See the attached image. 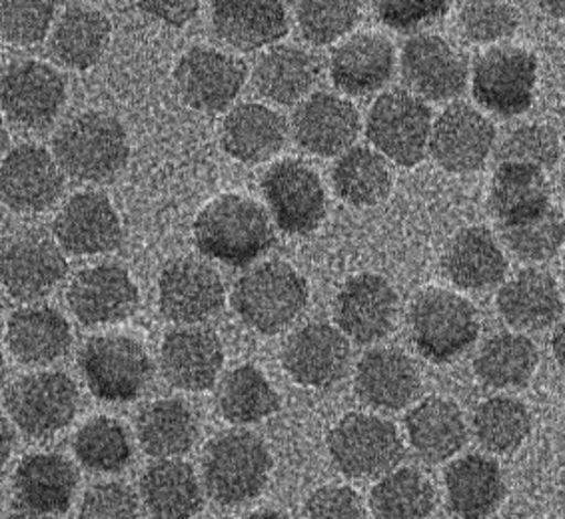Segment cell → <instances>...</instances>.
<instances>
[{
	"mask_svg": "<svg viewBox=\"0 0 565 519\" xmlns=\"http://www.w3.org/2000/svg\"><path fill=\"white\" fill-rule=\"evenodd\" d=\"M194 240L209 258L242 268L273 248L276 236L258 202L241 194H224L200 210Z\"/></svg>",
	"mask_w": 565,
	"mask_h": 519,
	"instance_id": "cell-1",
	"label": "cell"
},
{
	"mask_svg": "<svg viewBox=\"0 0 565 519\" xmlns=\"http://www.w3.org/2000/svg\"><path fill=\"white\" fill-rule=\"evenodd\" d=\"M53 146L58 168L81 182L110 180L128 160L125 128L103 113L74 116L56 133Z\"/></svg>",
	"mask_w": 565,
	"mask_h": 519,
	"instance_id": "cell-2",
	"label": "cell"
},
{
	"mask_svg": "<svg viewBox=\"0 0 565 519\" xmlns=\"http://www.w3.org/2000/svg\"><path fill=\"white\" fill-rule=\"evenodd\" d=\"M308 301V284L284 262H264L234 286L232 306L256 332L276 333L298 318Z\"/></svg>",
	"mask_w": 565,
	"mask_h": 519,
	"instance_id": "cell-3",
	"label": "cell"
},
{
	"mask_svg": "<svg viewBox=\"0 0 565 519\" xmlns=\"http://www.w3.org/2000/svg\"><path fill=\"white\" fill-rule=\"evenodd\" d=\"M202 469L210 498L222 506H238L263 491L273 457L256 434L228 432L210 442Z\"/></svg>",
	"mask_w": 565,
	"mask_h": 519,
	"instance_id": "cell-4",
	"label": "cell"
},
{
	"mask_svg": "<svg viewBox=\"0 0 565 519\" xmlns=\"http://www.w3.org/2000/svg\"><path fill=\"white\" fill-rule=\"evenodd\" d=\"M78 366L90 392L105 402H132L152 380L147 350L128 336H96L84 343Z\"/></svg>",
	"mask_w": 565,
	"mask_h": 519,
	"instance_id": "cell-5",
	"label": "cell"
},
{
	"mask_svg": "<svg viewBox=\"0 0 565 519\" xmlns=\"http://www.w3.org/2000/svg\"><path fill=\"white\" fill-rule=\"evenodd\" d=\"M412 338L418 352L431 362L446 363L478 338V318L470 301L448 290L419 294L412 311Z\"/></svg>",
	"mask_w": 565,
	"mask_h": 519,
	"instance_id": "cell-6",
	"label": "cell"
},
{
	"mask_svg": "<svg viewBox=\"0 0 565 519\" xmlns=\"http://www.w3.org/2000/svg\"><path fill=\"white\" fill-rule=\"evenodd\" d=\"M14 426L24 436H54L68 426L78 410V388L64 372L22 375L4 394Z\"/></svg>",
	"mask_w": 565,
	"mask_h": 519,
	"instance_id": "cell-7",
	"label": "cell"
},
{
	"mask_svg": "<svg viewBox=\"0 0 565 519\" xmlns=\"http://www.w3.org/2000/svg\"><path fill=\"white\" fill-rule=\"evenodd\" d=\"M328 447L335 466L348 478L384 476L404 457L398 430L376 415H345L330 432Z\"/></svg>",
	"mask_w": 565,
	"mask_h": 519,
	"instance_id": "cell-8",
	"label": "cell"
},
{
	"mask_svg": "<svg viewBox=\"0 0 565 519\" xmlns=\"http://www.w3.org/2000/svg\"><path fill=\"white\" fill-rule=\"evenodd\" d=\"M431 110L402 88L377 98L367 115L366 135L382 155L399 167H416L428 150Z\"/></svg>",
	"mask_w": 565,
	"mask_h": 519,
	"instance_id": "cell-9",
	"label": "cell"
},
{
	"mask_svg": "<svg viewBox=\"0 0 565 519\" xmlns=\"http://www.w3.org/2000/svg\"><path fill=\"white\" fill-rule=\"evenodd\" d=\"M537 61L532 52L518 46H495L473 63V96L495 115L525 113L535 96Z\"/></svg>",
	"mask_w": 565,
	"mask_h": 519,
	"instance_id": "cell-10",
	"label": "cell"
},
{
	"mask_svg": "<svg viewBox=\"0 0 565 519\" xmlns=\"http://www.w3.org/2000/svg\"><path fill=\"white\" fill-rule=\"evenodd\" d=\"M66 100L63 76L39 61L12 63L0 76V108L12 125L41 130L53 125Z\"/></svg>",
	"mask_w": 565,
	"mask_h": 519,
	"instance_id": "cell-11",
	"label": "cell"
},
{
	"mask_svg": "<svg viewBox=\"0 0 565 519\" xmlns=\"http://www.w3.org/2000/svg\"><path fill=\"white\" fill-rule=\"evenodd\" d=\"M263 190L278 229L286 234H310L324 220V187L300 160H282L268 168Z\"/></svg>",
	"mask_w": 565,
	"mask_h": 519,
	"instance_id": "cell-12",
	"label": "cell"
},
{
	"mask_svg": "<svg viewBox=\"0 0 565 519\" xmlns=\"http://www.w3.org/2000/svg\"><path fill=\"white\" fill-rule=\"evenodd\" d=\"M226 300L218 272L192 258L170 262L158 280L160 311L170 322H206Z\"/></svg>",
	"mask_w": 565,
	"mask_h": 519,
	"instance_id": "cell-13",
	"label": "cell"
},
{
	"mask_svg": "<svg viewBox=\"0 0 565 519\" xmlns=\"http://www.w3.org/2000/svg\"><path fill=\"white\" fill-rule=\"evenodd\" d=\"M66 260L53 240L22 234L0 246V280L14 300H39L66 276Z\"/></svg>",
	"mask_w": 565,
	"mask_h": 519,
	"instance_id": "cell-14",
	"label": "cell"
},
{
	"mask_svg": "<svg viewBox=\"0 0 565 519\" xmlns=\"http://www.w3.org/2000/svg\"><path fill=\"white\" fill-rule=\"evenodd\" d=\"M63 188V170L41 146H17L0 165V200L14 212H42L53 206Z\"/></svg>",
	"mask_w": 565,
	"mask_h": 519,
	"instance_id": "cell-15",
	"label": "cell"
},
{
	"mask_svg": "<svg viewBox=\"0 0 565 519\" xmlns=\"http://www.w3.org/2000/svg\"><path fill=\"white\" fill-rule=\"evenodd\" d=\"M174 81L180 96L192 108L221 113L241 94L246 83V66L236 56L196 46L180 59Z\"/></svg>",
	"mask_w": 565,
	"mask_h": 519,
	"instance_id": "cell-16",
	"label": "cell"
},
{
	"mask_svg": "<svg viewBox=\"0 0 565 519\" xmlns=\"http://www.w3.org/2000/svg\"><path fill=\"white\" fill-rule=\"evenodd\" d=\"M78 488V472L61 454H31L24 457L12 478L19 511L34 519L63 516Z\"/></svg>",
	"mask_w": 565,
	"mask_h": 519,
	"instance_id": "cell-17",
	"label": "cell"
},
{
	"mask_svg": "<svg viewBox=\"0 0 565 519\" xmlns=\"http://www.w3.org/2000/svg\"><path fill=\"white\" fill-rule=\"evenodd\" d=\"M495 128L473 106H448L429 133L428 148L434 160L450 172H471L482 167L492 152Z\"/></svg>",
	"mask_w": 565,
	"mask_h": 519,
	"instance_id": "cell-18",
	"label": "cell"
},
{
	"mask_svg": "<svg viewBox=\"0 0 565 519\" xmlns=\"http://www.w3.org/2000/svg\"><path fill=\"white\" fill-rule=\"evenodd\" d=\"M66 301L84 326L122 322L138 308L140 294L130 274L118 264H100L74 276Z\"/></svg>",
	"mask_w": 565,
	"mask_h": 519,
	"instance_id": "cell-19",
	"label": "cell"
},
{
	"mask_svg": "<svg viewBox=\"0 0 565 519\" xmlns=\"http://www.w3.org/2000/svg\"><path fill=\"white\" fill-rule=\"evenodd\" d=\"M335 322L358 343L382 340L392 330L398 296L377 274H360L345 282L335 298Z\"/></svg>",
	"mask_w": 565,
	"mask_h": 519,
	"instance_id": "cell-20",
	"label": "cell"
},
{
	"mask_svg": "<svg viewBox=\"0 0 565 519\" xmlns=\"http://www.w3.org/2000/svg\"><path fill=\"white\" fill-rule=\"evenodd\" d=\"M402 76L419 96L450 100L466 88L468 64L441 36L418 34L402 51Z\"/></svg>",
	"mask_w": 565,
	"mask_h": 519,
	"instance_id": "cell-21",
	"label": "cell"
},
{
	"mask_svg": "<svg viewBox=\"0 0 565 519\" xmlns=\"http://www.w3.org/2000/svg\"><path fill=\"white\" fill-rule=\"evenodd\" d=\"M350 362V343L328 324L303 326L284 346L282 363L294 382L310 388L335 384Z\"/></svg>",
	"mask_w": 565,
	"mask_h": 519,
	"instance_id": "cell-22",
	"label": "cell"
},
{
	"mask_svg": "<svg viewBox=\"0 0 565 519\" xmlns=\"http://www.w3.org/2000/svg\"><path fill=\"white\" fill-rule=\"evenodd\" d=\"M54 234L71 254H103L118 248L122 224L108 198L98 192H81L58 212Z\"/></svg>",
	"mask_w": 565,
	"mask_h": 519,
	"instance_id": "cell-23",
	"label": "cell"
},
{
	"mask_svg": "<svg viewBox=\"0 0 565 519\" xmlns=\"http://www.w3.org/2000/svg\"><path fill=\"white\" fill-rule=\"evenodd\" d=\"M162 374L186 392L210 390L221 374L224 348L206 328H180L167 333L160 350Z\"/></svg>",
	"mask_w": 565,
	"mask_h": 519,
	"instance_id": "cell-24",
	"label": "cell"
},
{
	"mask_svg": "<svg viewBox=\"0 0 565 519\" xmlns=\"http://www.w3.org/2000/svg\"><path fill=\"white\" fill-rule=\"evenodd\" d=\"M360 116L354 104L335 94L316 93L294 115V136L303 150L335 156L354 145Z\"/></svg>",
	"mask_w": 565,
	"mask_h": 519,
	"instance_id": "cell-25",
	"label": "cell"
},
{
	"mask_svg": "<svg viewBox=\"0 0 565 519\" xmlns=\"http://www.w3.org/2000/svg\"><path fill=\"white\" fill-rule=\"evenodd\" d=\"M396 52L382 34L362 32L342 42L330 61L332 81L340 91L354 96L376 93L392 78Z\"/></svg>",
	"mask_w": 565,
	"mask_h": 519,
	"instance_id": "cell-26",
	"label": "cell"
},
{
	"mask_svg": "<svg viewBox=\"0 0 565 519\" xmlns=\"http://www.w3.org/2000/svg\"><path fill=\"white\" fill-rule=\"evenodd\" d=\"M288 126L266 104H241L222 123L224 150L244 165H260L282 150Z\"/></svg>",
	"mask_w": 565,
	"mask_h": 519,
	"instance_id": "cell-27",
	"label": "cell"
},
{
	"mask_svg": "<svg viewBox=\"0 0 565 519\" xmlns=\"http://www.w3.org/2000/svg\"><path fill=\"white\" fill-rule=\"evenodd\" d=\"M419 374L414 362L398 350L377 348L367 352L356 372V392L380 410H402L418 395Z\"/></svg>",
	"mask_w": 565,
	"mask_h": 519,
	"instance_id": "cell-28",
	"label": "cell"
},
{
	"mask_svg": "<svg viewBox=\"0 0 565 519\" xmlns=\"http://www.w3.org/2000/svg\"><path fill=\"white\" fill-rule=\"evenodd\" d=\"M73 342L71 326L51 306L19 308L9 318L7 343L12 356L29 366L53 363L68 352Z\"/></svg>",
	"mask_w": 565,
	"mask_h": 519,
	"instance_id": "cell-29",
	"label": "cell"
},
{
	"mask_svg": "<svg viewBox=\"0 0 565 519\" xmlns=\"http://www.w3.org/2000/svg\"><path fill=\"white\" fill-rule=\"evenodd\" d=\"M441 266L463 290H486L502 282L508 262L490 230L471 226L458 232L446 246Z\"/></svg>",
	"mask_w": 565,
	"mask_h": 519,
	"instance_id": "cell-30",
	"label": "cell"
},
{
	"mask_svg": "<svg viewBox=\"0 0 565 519\" xmlns=\"http://www.w3.org/2000/svg\"><path fill=\"white\" fill-rule=\"evenodd\" d=\"M140 498L152 519H192L202 509L194 467L182 459H160L140 478Z\"/></svg>",
	"mask_w": 565,
	"mask_h": 519,
	"instance_id": "cell-31",
	"label": "cell"
},
{
	"mask_svg": "<svg viewBox=\"0 0 565 519\" xmlns=\"http://www.w3.org/2000/svg\"><path fill=\"white\" fill-rule=\"evenodd\" d=\"M212 9L214 31L238 51H258L288 32L286 11L278 2L218 0Z\"/></svg>",
	"mask_w": 565,
	"mask_h": 519,
	"instance_id": "cell-32",
	"label": "cell"
},
{
	"mask_svg": "<svg viewBox=\"0 0 565 519\" xmlns=\"http://www.w3.org/2000/svg\"><path fill=\"white\" fill-rule=\"evenodd\" d=\"M450 508L461 519L492 516L505 498L502 469L490 457H460L446 469Z\"/></svg>",
	"mask_w": 565,
	"mask_h": 519,
	"instance_id": "cell-33",
	"label": "cell"
},
{
	"mask_svg": "<svg viewBox=\"0 0 565 519\" xmlns=\"http://www.w3.org/2000/svg\"><path fill=\"white\" fill-rule=\"evenodd\" d=\"M498 310L518 330H544L559 318L562 296L550 274L530 268L503 284Z\"/></svg>",
	"mask_w": 565,
	"mask_h": 519,
	"instance_id": "cell-34",
	"label": "cell"
},
{
	"mask_svg": "<svg viewBox=\"0 0 565 519\" xmlns=\"http://www.w3.org/2000/svg\"><path fill=\"white\" fill-rule=\"evenodd\" d=\"M409 444L429 464L456 456L468 439L460 407L444 398H426L406 417Z\"/></svg>",
	"mask_w": 565,
	"mask_h": 519,
	"instance_id": "cell-35",
	"label": "cell"
},
{
	"mask_svg": "<svg viewBox=\"0 0 565 519\" xmlns=\"http://www.w3.org/2000/svg\"><path fill=\"white\" fill-rule=\"evenodd\" d=\"M252 78L264 98L288 106L315 88L320 78V63L310 52L280 44L256 63Z\"/></svg>",
	"mask_w": 565,
	"mask_h": 519,
	"instance_id": "cell-36",
	"label": "cell"
},
{
	"mask_svg": "<svg viewBox=\"0 0 565 519\" xmlns=\"http://www.w3.org/2000/svg\"><path fill=\"white\" fill-rule=\"evenodd\" d=\"M490 208L500 226L544 214L552 208L544 172L525 165H500L493 174Z\"/></svg>",
	"mask_w": 565,
	"mask_h": 519,
	"instance_id": "cell-37",
	"label": "cell"
},
{
	"mask_svg": "<svg viewBox=\"0 0 565 519\" xmlns=\"http://www.w3.org/2000/svg\"><path fill=\"white\" fill-rule=\"evenodd\" d=\"M110 41V22L105 14L86 7H71L56 22L49 49L56 63L74 71L95 66Z\"/></svg>",
	"mask_w": 565,
	"mask_h": 519,
	"instance_id": "cell-38",
	"label": "cell"
},
{
	"mask_svg": "<svg viewBox=\"0 0 565 519\" xmlns=\"http://www.w3.org/2000/svg\"><path fill=\"white\" fill-rule=\"evenodd\" d=\"M138 442L148 456L174 459L190 452L199 437V424L189 405L174 398L157 400L140 410Z\"/></svg>",
	"mask_w": 565,
	"mask_h": 519,
	"instance_id": "cell-39",
	"label": "cell"
},
{
	"mask_svg": "<svg viewBox=\"0 0 565 519\" xmlns=\"http://www.w3.org/2000/svg\"><path fill=\"white\" fill-rule=\"evenodd\" d=\"M537 360L540 353L530 338L520 333H500L483 343L473 370L486 385L520 388L532 380Z\"/></svg>",
	"mask_w": 565,
	"mask_h": 519,
	"instance_id": "cell-40",
	"label": "cell"
},
{
	"mask_svg": "<svg viewBox=\"0 0 565 519\" xmlns=\"http://www.w3.org/2000/svg\"><path fill=\"white\" fill-rule=\"evenodd\" d=\"M338 197L352 206H372L384 200L392 188L386 158L364 146L350 148L332 170Z\"/></svg>",
	"mask_w": 565,
	"mask_h": 519,
	"instance_id": "cell-41",
	"label": "cell"
},
{
	"mask_svg": "<svg viewBox=\"0 0 565 519\" xmlns=\"http://www.w3.org/2000/svg\"><path fill=\"white\" fill-rule=\"evenodd\" d=\"M216 400L224 420L238 426L256 424L280 407V398L254 366H241L226 375Z\"/></svg>",
	"mask_w": 565,
	"mask_h": 519,
	"instance_id": "cell-42",
	"label": "cell"
},
{
	"mask_svg": "<svg viewBox=\"0 0 565 519\" xmlns=\"http://www.w3.org/2000/svg\"><path fill=\"white\" fill-rule=\"evenodd\" d=\"M370 504L380 519H426L436 506V491L419 472L404 467L376 484Z\"/></svg>",
	"mask_w": 565,
	"mask_h": 519,
	"instance_id": "cell-43",
	"label": "cell"
},
{
	"mask_svg": "<svg viewBox=\"0 0 565 519\" xmlns=\"http://www.w3.org/2000/svg\"><path fill=\"white\" fill-rule=\"evenodd\" d=\"M532 430V415L513 398H492L476 407L473 432L492 454H512Z\"/></svg>",
	"mask_w": 565,
	"mask_h": 519,
	"instance_id": "cell-44",
	"label": "cell"
},
{
	"mask_svg": "<svg viewBox=\"0 0 565 519\" xmlns=\"http://www.w3.org/2000/svg\"><path fill=\"white\" fill-rule=\"evenodd\" d=\"M74 454L96 474H115L128 466L132 447L125 426L113 417H95L74 437Z\"/></svg>",
	"mask_w": 565,
	"mask_h": 519,
	"instance_id": "cell-45",
	"label": "cell"
},
{
	"mask_svg": "<svg viewBox=\"0 0 565 519\" xmlns=\"http://www.w3.org/2000/svg\"><path fill=\"white\" fill-rule=\"evenodd\" d=\"M503 244L512 250L518 258L542 262L557 254L564 242V224L559 212L550 208L535 219L502 226Z\"/></svg>",
	"mask_w": 565,
	"mask_h": 519,
	"instance_id": "cell-46",
	"label": "cell"
},
{
	"mask_svg": "<svg viewBox=\"0 0 565 519\" xmlns=\"http://www.w3.org/2000/svg\"><path fill=\"white\" fill-rule=\"evenodd\" d=\"M298 27L312 44H330L352 31L360 21L358 2H300Z\"/></svg>",
	"mask_w": 565,
	"mask_h": 519,
	"instance_id": "cell-47",
	"label": "cell"
},
{
	"mask_svg": "<svg viewBox=\"0 0 565 519\" xmlns=\"http://www.w3.org/2000/svg\"><path fill=\"white\" fill-rule=\"evenodd\" d=\"M559 158V138L554 128L545 125H525L513 130L503 140L498 152L500 165H525V167H554Z\"/></svg>",
	"mask_w": 565,
	"mask_h": 519,
	"instance_id": "cell-48",
	"label": "cell"
},
{
	"mask_svg": "<svg viewBox=\"0 0 565 519\" xmlns=\"http://www.w3.org/2000/svg\"><path fill=\"white\" fill-rule=\"evenodd\" d=\"M53 2H0V39L14 46L44 41L54 21Z\"/></svg>",
	"mask_w": 565,
	"mask_h": 519,
	"instance_id": "cell-49",
	"label": "cell"
},
{
	"mask_svg": "<svg viewBox=\"0 0 565 519\" xmlns=\"http://www.w3.org/2000/svg\"><path fill=\"white\" fill-rule=\"evenodd\" d=\"M520 14L502 2H466L460 11V29L466 39L478 44L512 36Z\"/></svg>",
	"mask_w": 565,
	"mask_h": 519,
	"instance_id": "cell-50",
	"label": "cell"
},
{
	"mask_svg": "<svg viewBox=\"0 0 565 519\" xmlns=\"http://www.w3.org/2000/svg\"><path fill=\"white\" fill-rule=\"evenodd\" d=\"M78 519H140L137 494L125 484H98L86 491Z\"/></svg>",
	"mask_w": 565,
	"mask_h": 519,
	"instance_id": "cell-51",
	"label": "cell"
},
{
	"mask_svg": "<svg viewBox=\"0 0 565 519\" xmlns=\"http://www.w3.org/2000/svg\"><path fill=\"white\" fill-rule=\"evenodd\" d=\"M450 9L448 2H380L377 14L386 22L387 27L396 31H416L419 27H426L429 22L438 21Z\"/></svg>",
	"mask_w": 565,
	"mask_h": 519,
	"instance_id": "cell-52",
	"label": "cell"
},
{
	"mask_svg": "<svg viewBox=\"0 0 565 519\" xmlns=\"http://www.w3.org/2000/svg\"><path fill=\"white\" fill-rule=\"evenodd\" d=\"M306 511L310 519H366L362 499L352 488H320L308 499Z\"/></svg>",
	"mask_w": 565,
	"mask_h": 519,
	"instance_id": "cell-53",
	"label": "cell"
},
{
	"mask_svg": "<svg viewBox=\"0 0 565 519\" xmlns=\"http://www.w3.org/2000/svg\"><path fill=\"white\" fill-rule=\"evenodd\" d=\"M138 9L172 27H184L199 14V2H138Z\"/></svg>",
	"mask_w": 565,
	"mask_h": 519,
	"instance_id": "cell-54",
	"label": "cell"
},
{
	"mask_svg": "<svg viewBox=\"0 0 565 519\" xmlns=\"http://www.w3.org/2000/svg\"><path fill=\"white\" fill-rule=\"evenodd\" d=\"M14 442H17V437H14L11 422L0 414V467L9 462L12 449H14Z\"/></svg>",
	"mask_w": 565,
	"mask_h": 519,
	"instance_id": "cell-55",
	"label": "cell"
},
{
	"mask_svg": "<svg viewBox=\"0 0 565 519\" xmlns=\"http://www.w3.org/2000/svg\"><path fill=\"white\" fill-rule=\"evenodd\" d=\"M555 360L562 366L564 363V326H557L554 333Z\"/></svg>",
	"mask_w": 565,
	"mask_h": 519,
	"instance_id": "cell-56",
	"label": "cell"
},
{
	"mask_svg": "<svg viewBox=\"0 0 565 519\" xmlns=\"http://www.w3.org/2000/svg\"><path fill=\"white\" fill-rule=\"evenodd\" d=\"M246 519H290L288 516H284L280 511H256Z\"/></svg>",
	"mask_w": 565,
	"mask_h": 519,
	"instance_id": "cell-57",
	"label": "cell"
},
{
	"mask_svg": "<svg viewBox=\"0 0 565 519\" xmlns=\"http://www.w3.org/2000/svg\"><path fill=\"white\" fill-rule=\"evenodd\" d=\"M7 145H9V136H7V128H4L2 120H0V156L4 155Z\"/></svg>",
	"mask_w": 565,
	"mask_h": 519,
	"instance_id": "cell-58",
	"label": "cell"
},
{
	"mask_svg": "<svg viewBox=\"0 0 565 519\" xmlns=\"http://www.w3.org/2000/svg\"><path fill=\"white\" fill-rule=\"evenodd\" d=\"M4 374H7V363H4V356L0 352V384L4 380Z\"/></svg>",
	"mask_w": 565,
	"mask_h": 519,
	"instance_id": "cell-59",
	"label": "cell"
},
{
	"mask_svg": "<svg viewBox=\"0 0 565 519\" xmlns=\"http://www.w3.org/2000/svg\"><path fill=\"white\" fill-rule=\"evenodd\" d=\"M4 519H34L31 518V516H24V513H21V511H17V513H12V516H9V518Z\"/></svg>",
	"mask_w": 565,
	"mask_h": 519,
	"instance_id": "cell-60",
	"label": "cell"
}]
</instances>
